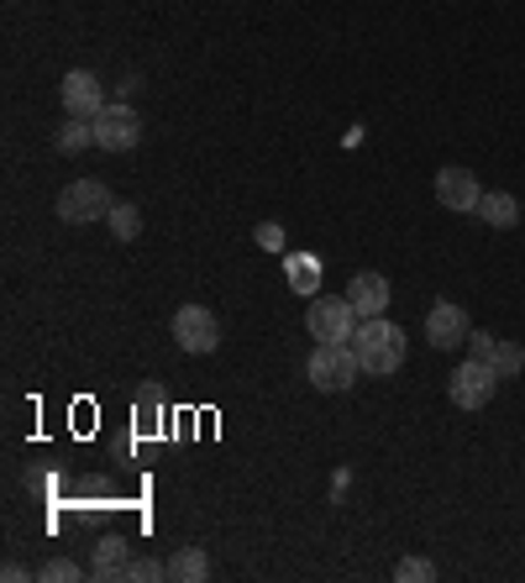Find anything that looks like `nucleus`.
<instances>
[{"label":"nucleus","instance_id":"nucleus-1","mask_svg":"<svg viewBox=\"0 0 525 583\" xmlns=\"http://www.w3.org/2000/svg\"><path fill=\"white\" fill-rule=\"evenodd\" d=\"M353 352H358V363L368 379H389V373L405 368V332H400L394 321L368 316V321H358V332H353Z\"/></svg>","mask_w":525,"mask_h":583},{"label":"nucleus","instance_id":"nucleus-2","mask_svg":"<svg viewBox=\"0 0 525 583\" xmlns=\"http://www.w3.org/2000/svg\"><path fill=\"white\" fill-rule=\"evenodd\" d=\"M311 384L321 389V394H342V389H353L358 384V352H353V341H315V352H311Z\"/></svg>","mask_w":525,"mask_h":583},{"label":"nucleus","instance_id":"nucleus-3","mask_svg":"<svg viewBox=\"0 0 525 583\" xmlns=\"http://www.w3.org/2000/svg\"><path fill=\"white\" fill-rule=\"evenodd\" d=\"M305 326H311L315 341H353L358 332V311L347 294H315L311 311H305Z\"/></svg>","mask_w":525,"mask_h":583},{"label":"nucleus","instance_id":"nucleus-4","mask_svg":"<svg viewBox=\"0 0 525 583\" xmlns=\"http://www.w3.org/2000/svg\"><path fill=\"white\" fill-rule=\"evenodd\" d=\"M174 341H179V352H190V358H205L221 347V321L215 311L205 305H179L174 311Z\"/></svg>","mask_w":525,"mask_h":583},{"label":"nucleus","instance_id":"nucleus-5","mask_svg":"<svg viewBox=\"0 0 525 583\" xmlns=\"http://www.w3.org/2000/svg\"><path fill=\"white\" fill-rule=\"evenodd\" d=\"M137 143H143V116H137L126 100H111L96 116V147H105V153H132Z\"/></svg>","mask_w":525,"mask_h":583},{"label":"nucleus","instance_id":"nucleus-6","mask_svg":"<svg viewBox=\"0 0 525 583\" xmlns=\"http://www.w3.org/2000/svg\"><path fill=\"white\" fill-rule=\"evenodd\" d=\"M111 190L100 184V179H74L69 190L58 194V221H69V226H85V221H100L111 216Z\"/></svg>","mask_w":525,"mask_h":583},{"label":"nucleus","instance_id":"nucleus-7","mask_svg":"<svg viewBox=\"0 0 525 583\" xmlns=\"http://www.w3.org/2000/svg\"><path fill=\"white\" fill-rule=\"evenodd\" d=\"M494 384H500V373L489 363H478V358H468V363L453 368V384H447V394H453L457 411H483L489 400H494Z\"/></svg>","mask_w":525,"mask_h":583},{"label":"nucleus","instance_id":"nucleus-8","mask_svg":"<svg viewBox=\"0 0 525 583\" xmlns=\"http://www.w3.org/2000/svg\"><path fill=\"white\" fill-rule=\"evenodd\" d=\"M483 190H478L473 169H462V164H447V169H436V205L442 211H453V216H473Z\"/></svg>","mask_w":525,"mask_h":583},{"label":"nucleus","instance_id":"nucleus-9","mask_svg":"<svg viewBox=\"0 0 525 583\" xmlns=\"http://www.w3.org/2000/svg\"><path fill=\"white\" fill-rule=\"evenodd\" d=\"M473 337V321H468V311L462 305H453V300H436L426 316V341L436 347V352H453V347H462V341Z\"/></svg>","mask_w":525,"mask_h":583},{"label":"nucleus","instance_id":"nucleus-10","mask_svg":"<svg viewBox=\"0 0 525 583\" xmlns=\"http://www.w3.org/2000/svg\"><path fill=\"white\" fill-rule=\"evenodd\" d=\"M58 96H64V111H69V116H85V122H96L100 111L111 105V100H105V85H100L90 69L64 74V90H58Z\"/></svg>","mask_w":525,"mask_h":583},{"label":"nucleus","instance_id":"nucleus-11","mask_svg":"<svg viewBox=\"0 0 525 583\" xmlns=\"http://www.w3.org/2000/svg\"><path fill=\"white\" fill-rule=\"evenodd\" d=\"M347 300H353L358 321H368V316H383L394 294H389V279H383L379 268H368V273H353V284H347Z\"/></svg>","mask_w":525,"mask_h":583},{"label":"nucleus","instance_id":"nucleus-12","mask_svg":"<svg viewBox=\"0 0 525 583\" xmlns=\"http://www.w3.org/2000/svg\"><path fill=\"white\" fill-rule=\"evenodd\" d=\"M126 562H132V547H126V536H100L96 541V558H90V573L100 583H116L126 579Z\"/></svg>","mask_w":525,"mask_h":583},{"label":"nucleus","instance_id":"nucleus-13","mask_svg":"<svg viewBox=\"0 0 525 583\" xmlns=\"http://www.w3.org/2000/svg\"><path fill=\"white\" fill-rule=\"evenodd\" d=\"M284 279L294 294H315L321 290V258L315 253H284Z\"/></svg>","mask_w":525,"mask_h":583},{"label":"nucleus","instance_id":"nucleus-14","mask_svg":"<svg viewBox=\"0 0 525 583\" xmlns=\"http://www.w3.org/2000/svg\"><path fill=\"white\" fill-rule=\"evenodd\" d=\"M473 216H483L489 226H500V232H510V226L521 221V200H515L510 190H489L483 200H478V211H473Z\"/></svg>","mask_w":525,"mask_h":583},{"label":"nucleus","instance_id":"nucleus-15","mask_svg":"<svg viewBox=\"0 0 525 583\" xmlns=\"http://www.w3.org/2000/svg\"><path fill=\"white\" fill-rule=\"evenodd\" d=\"M168 579H179V583H205V579H211V558H205V547H179V552L168 558Z\"/></svg>","mask_w":525,"mask_h":583},{"label":"nucleus","instance_id":"nucleus-16","mask_svg":"<svg viewBox=\"0 0 525 583\" xmlns=\"http://www.w3.org/2000/svg\"><path fill=\"white\" fill-rule=\"evenodd\" d=\"M90 143H96V122H85V116H69V122L58 126V137H53V147H58L64 158H74V153H85Z\"/></svg>","mask_w":525,"mask_h":583},{"label":"nucleus","instance_id":"nucleus-17","mask_svg":"<svg viewBox=\"0 0 525 583\" xmlns=\"http://www.w3.org/2000/svg\"><path fill=\"white\" fill-rule=\"evenodd\" d=\"M105 221H111V232H116L121 243H137V237H143V211H137L132 200H116Z\"/></svg>","mask_w":525,"mask_h":583},{"label":"nucleus","instance_id":"nucleus-18","mask_svg":"<svg viewBox=\"0 0 525 583\" xmlns=\"http://www.w3.org/2000/svg\"><path fill=\"white\" fill-rule=\"evenodd\" d=\"M158 421H164V394H158V384H143L137 389V426L153 431Z\"/></svg>","mask_w":525,"mask_h":583},{"label":"nucleus","instance_id":"nucleus-19","mask_svg":"<svg viewBox=\"0 0 525 583\" xmlns=\"http://www.w3.org/2000/svg\"><path fill=\"white\" fill-rule=\"evenodd\" d=\"M37 579L43 583H79L85 579V568H79L74 558H48L43 568H37Z\"/></svg>","mask_w":525,"mask_h":583},{"label":"nucleus","instance_id":"nucleus-20","mask_svg":"<svg viewBox=\"0 0 525 583\" xmlns=\"http://www.w3.org/2000/svg\"><path fill=\"white\" fill-rule=\"evenodd\" d=\"M521 368H525V347L521 341H500V347H494V373H500V379H515Z\"/></svg>","mask_w":525,"mask_h":583},{"label":"nucleus","instance_id":"nucleus-21","mask_svg":"<svg viewBox=\"0 0 525 583\" xmlns=\"http://www.w3.org/2000/svg\"><path fill=\"white\" fill-rule=\"evenodd\" d=\"M153 579H168V562H158V558H132L126 562V583H153Z\"/></svg>","mask_w":525,"mask_h":583},{"label":"nucleus","instance_id":"nucleus-22","mask_svg":"<svg viewBox=\"0 0 525 583\" xmlns=\"http://www.w3.org/2000/svg\"><path fill=\"white\" fill-rule=\"evenodd\" d=\"M394 579H400V583H431V579H436V562H431V558H405L400 568H394Z\"/></svg>","mask_w":525,"mask_h":583},{"label":"nucleus","instance_id":"nucleus-23","mask_svg":"<svg viewBox=\"0 0 525 583\" xmlns=\"http://www.w3.org/2000/svg\"><path fill=\"white\" fill-rule=\"evenodd\" d=\"M253 237H258L262 253H284V226H279V221H258Z\"/></svg>","mask_w":525,"mask_h":583},{"label":"nucleus","instance_id":"nucleus-24","mask_svg":"<svg viewBox=\"0 0 525 583\" xmlns=\"http://www.w3.org/2000/svg\"><path fill=\"white\" fill-rule=\"evenodd\" d=\"M494 347H500V341L489 337V332H473V337H468V358H478V363L494 368Z\"/></svg>","mask_w":525,"mask_h":583},{"label":"nucleus","instance_id":"nucleus-25","mask_svg":"<svg viewBox=\"0 0 525 583\" xmlns=\"http://www.w3.org/2000/svg\"><path fill=\"white\" fill-rule=\"evenodd\" d=\"M137 90H143V79H137V74H126V79H121V85H116V100L137 96Z\"/></svg>","mask_w":525,"mask_h":583},{"label":"nucleus","instance_id":"nucleus-26","mask_svg":"<svg viewBox=\"0 0 525 583\" xmlns=\"http://www.w3.org/2000/svg\"><path fill=\"white\" fill-rule=\"evenodd\" d=\"M0 579L16 583V579H26V568H22V562H5V568H0Z\"/></svg>","mask_w":525,"mask_h":583}]
</instances>
